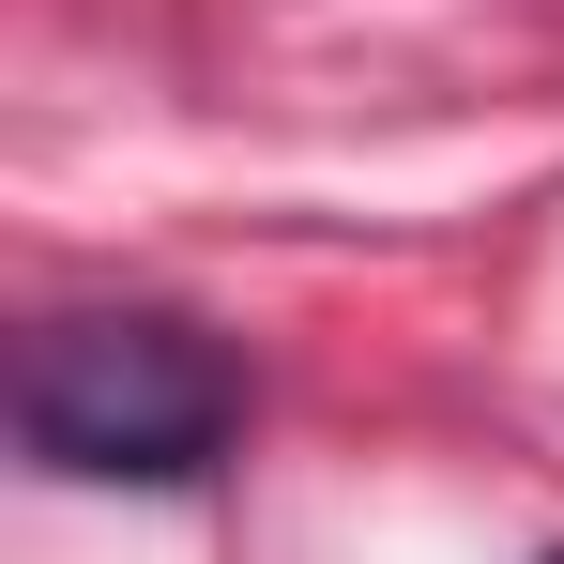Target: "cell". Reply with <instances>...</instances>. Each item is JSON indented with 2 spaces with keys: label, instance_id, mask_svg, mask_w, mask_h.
<instances>
[{
  "label": "cell",
  "instance_id": "cell-1",
  "mask_svg": "<svg viewBox=\"0 0 564 564\" xmlns=\"http://www.w3.org/2000/svg\"><path fill=\"white\" fill-rule=\"evenodd\" d=\"M245 427V367L169 305H77L15 351V443L77 488H198Z\"/></svg>",
  "mask_w": 564,
  "mask_h": 564
}]
</instances>
